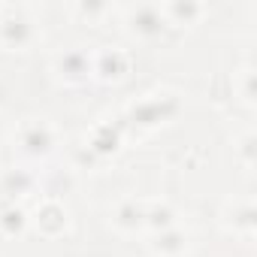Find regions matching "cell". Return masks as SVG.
<instances>
[{"instance_id":"1","label":"cell","mask_w":257,"mask_h":257,"mask_svg":"<svg viewBox=\"0 0 257 257\" xmlns=\"http://www.w3.org/2000/svg\"><path fill=\"white\" fill-rule=\"evenodd\" d=\"M22 146H25L28 155H46L52 149V131H49V124H43V121L28 124L25 131H22Z\"/></svg>"},{"instance_id":"2","label":"cell","mask_w":257,"mask_h":257,"mask_svg":"<svg viewBox=\"0 0 257 257\" xmlns=\"http://www.w3.org/2000/svg\"><path fill=\"white\" fill-rule=\"evenodd\" d=\"M131 28H134L140 37H155V34H161V28H164V16H161L155 7H137V10L131 13Z\"/></svg>"},{"instance_id":"3","label":"cell","mask_w":257,"mask_h":257,"mask_svg":"<svg viewBox=\"0 0 257 257\" xmlns=\"http://www.w3.org/2000/svg\"><path fill=\"white\" fill-rule=\"evenodd\" d=\"M0 37H4V43H10V46H25V43L34 40V28H31L28 19L16 16V19H7L0 25Z\"/></svg>"},{"instance_id":"4","label":"cell","mask_w":257,"mask_h":257,"mask_svg":"<svg viewBox=\"0 0 257 257\" xmlns=\"http://www.w3.org/2000/svg\"><path fill=\"white\" fill-rule=\"evenodd\" d=\"M115 224H118L121 230H137V227H143V224H146V209H143V203H137V200L121 203V206L115 209Z\"/></svg>"},{"instance_id":"5","label":"cell","mask_w":257,"mask_h":257,"mask_svg":"<svg viewBox=\"0 0 257 257\" xmlns=\"http://www.w3.org/2000/svg\"><path fill=\"white\" fill-rule=\"evenodd\" d=\"M37 224H40V230H43V233L55 236V233H61V230H64L67 215H64V209H61L58 203H46V206L40 209V215H37Z\"/></svg>"},{"instance_id":"6","label":"cell","mask_w":257,"mask_h":257,"mask_svg":"<svg viewBox=\"0 0 257 257\" xmlns=\"http://www.w3.org/2000/svg\"><path fill=\"white\" fill-rule=\"evenodd\" d=\"M58 70H61V76H67V79H85L88 70H91V61H88L82 52H67V55L58 58Z\"/></svg>"},{"instance_id":"7","label":"cell","mask_w":257,"mask_h":257,"mask_svg":"<svg viewBox=\"0 0 257 257\" xmlns=\"http://www.w3.org/2000/svg\"><path fill=\"white\" fill-rule=\"evenodd\" d=\"M124 70H127V58L121 52H103L97 58V73L106 76V79H118Z\"/></svg>"},{"instance_id":"8","label":"cell","mask_w":257,"mask_h":257,"mask_svg":"<svg viewBox=\"0 0 257 257\" xmlns=\"http://www.w3.org/2000/svg\"><path fill=\"white\" fill-rule=\"evenodd\" d=\"M155 251L164 254V257H176V254H182V251H185V233H179V230H164V233L158 236Z\"/></svg>"},{"instance_id":"9","label":"cell","mask_w":257,"mask_h":257,"mask_svg":"<svg viewBox=\"0 0 257 257\" xmlns=\"http://www.w3.org/2000/svg\"><path fill=\"white\" fill-rule=\"evenodd\" d=\"M146 224L149 227H155V230H170L173 227V209L167 206V203H161V206H152V209H146Z\"/></svg>"},{"instance_id":"10","label":"cell","mask_w":257,"mask_h":257,"mask_svg":"<svg viewBox=\"0 0 257 257\" xmlns=\"http://www.w3.org/2000/svg\"><path fill=\"white\" fill-rule=\"evenodd\" d=\"M0 227H4V233H22L25 230V212L22 209H7L4 215H0Z\"/></svg>"}]
</instances>
